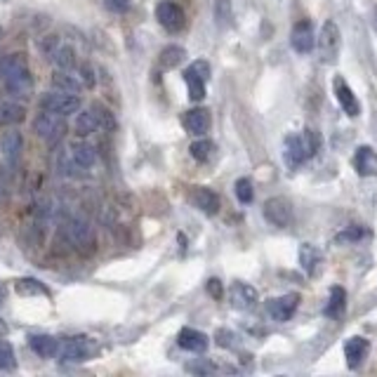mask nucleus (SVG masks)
Instances as JSON below:
<instances>
[{
	"label": "nucleus",
	"mask_w": 377,
	"mask_h": 377,
	"mask_svg": "<svg viewBox=\"0 0 377 377\" xmlns=\"http://www.w3.org/2000/svg\"><path fill=\"white\" fill-rule=\"evenodd\" d=\"M321 262H323V255L316 245L311 243H302L300 248V267L307 271V276H316L321 269Z\"/></svg>",
	"instance_id": "21"
},
{
	"label": "nucleus",
	"mask_w": 377,
	"mask_h": 377,
	"mask_svg": "<svg viewBox=\"0 0 377 377\" xmlns=\"http://www.w3.org/2000/svg\"><path fill=\"white\" fill-rule=\"evenodd\" d=\"M10 187H12V179H10V165L0 163V201L8 199Z\"/></svg>",
	"instance_id": "37"
},
{
	"label": "nucleus",
	"mask_w": 377,
	"mask_h": 377,
	"mask_svg": "<svg viewBox=\"0 0 377 377\" xmlns=\"http://www.w3.org/2000/svg\"><path fill=\"white\" fill-rule=\"evenodd\" d=\"M215 17H217V24H229V20H231L229 0H217V5H215Z\"/></svg>",
	"instance_id": "39"
},
{
	"label": "nucleus",
	"mask_w": 377,
	"mask_h": 377,
	"mask_svg": "<svg viewBox=\"0 0 377 377\" xmlns=\"http://www.w3.org/2000/svg\"><path fill=\"white\" fill-rule=\"evenodd\" d=\"M332 88H335V97H337V102H339V107H342L344 114L351 116V118H356V116L361 114V104H358L356 95L347 85V80H344L342 76H335V80H332Z\"/></svg>",
	"instance_id": "12"
},
{
	"label": "nucleus",
	"mask_w": 377,
	"mask_h": 377,
	"mask_svg": "<svg viewBox=\"0 0 377 377\" xmlns=\"http://www.w3.org/2000/svg\"><path fill=\"white\" fill-rule=\"evenodd\" d=\"M290 45H293L295 52L300 54H309L316 45V36H314V26L311 22H298L293 26V33H290Z\"/></svg>",
	"instance_id": "10"
},
{
	"label": "nucleus",
	"mask_w": 377,
	"mask_h": 377,
	"mask_svg": "<svg viewBox=\"0 0 377 377\" xmlns=\"http://www.w3.org/2000/svg\"><path fill=\"white\" fill-rule=\"evenodd\" d=\"M191 158L194 160H199V163H206V160L213 158V153H215V144L210 139H199V141H194L191 144Z\"/></svg>",
	"instance_id": "31"
},
{
	"label": "nucleus",
	"mask_w": 377,
	"mask_h": 377,
	"mask_svg": "<svg viewBox=\"0 0 377 377\" xmlns=\"http://www.w3.org/2000/svg\"><path fill=\"white\" fill-rule=\"evenodd\" d=\"M20 66H26V57H24V54H8V57H0V80L8 76L10 71L20 69Z\"/></svg>",
	"instance_id": "33"
},
{
	"label": "nucleus",
	"mask_w": 377,
	"mask_h": 377,
	"mask_svg": "<svg viewBox=\"0 0 377 377\" xmlns=\"http://www.w3.org/2000/svg\"><path fill=\"white\" fill-rule=\"evenodd\" d=\"M95 111H97V116H100V125L102 128H107V130H114L116 128L114 116H111V111L107 107H102V104H95Z\"/></svg>",
	"instance_id": "38"
},
{
	"label": "nucleus",
	"mask_w": 377,
	"mask_h": 377,
	"mask_svg": "<svg viewBox=\"0 0 377 377\" xmlns=\"http://www.w3.org/2000/svg\"><path fill=\"white\" fill-rule=\"evenodd\" d=\"M229 300H231V305L240 309V311H248V309L257 305V290L248 286V283L236 281L231 286V290H229Z\"/></svg>",
	"instance_id": "15"
},
{
	"label": "nucleus",
	"mask_w": 377,
	"mask_h": 377,
	"mask_svg": "<svg viewBox=\"0 0 377 377\" xmlns=\"http://www.w3.org/2000/svg\"><path fill=\"white\" fill-rule=\"evenodd\" d=\"M29 344H31V349L43 358H52V356H57V351H59V342L50 335H33V337H29Z\"/></svg>",
	"instance_id": "25"
},
{
	"label": "nucleus",
	"mask_w": 377,
	"mask_h": 377,
	"mask_svg": "<svg viewBox=\"0 0 377 377\" xmlns=\"http://www.w3.org/2000/svg\"><path fill=\"white\" fill-rule=\"evenodd\" d=\"M298 305H300V295L298 293H288L283 295V298H276V300H269L267 305V311L269 316L274 321H290L293 318V314L298 311Z\"/></svg>",
	"instance_id": "11"
},
{
	"label": "nucleus",
	"mask_w": 377,
	"mask_h": 377,
	"mask_svg": "<svg viewBox=\"0 0 377 377\" xmlns=\"http://www.w3.org/2000/svg\"><path fill=\"white\" fill-rule=\"evenodd\" d=\"M104 8L109 12H116V15H123L130 8V0H104Z\"/></svg>",
	"instance_id": "40"
},
{
	"label": "nucleus",
	"mask_w": 377,
	"mask_h": 377,
	"mask_svg": "<svg viewBox=\"0 0 377 377\" xmlns=\"http://www.w3.org/2000/svg\"><path fill=\"white\" fill-rule=\"evenodd\" d=\"M354 170L358 177L377 175V153L370 146H358L354 153Z\"/></svg>",
	"instance_id": "19"
},
{
	"label": "nucleus",
	"mask_w": 377,
	"mask_h": 377,
	"mask_svg": "<svg viewBox=\"0 0 377 377\" xmlns=\"http://www.w3.org/2000/svg\"><path fill=\"white\" fill-rule=\"evenodd\" d=\"M26 118V109L20 102H0V125H17Z\"/></svg>",
	"instance_id": "24"
},
{
	"label": "nucleus",
	"mask_w": 377,
	"mask_h": 377,
	"mask_svg": "<svg viewBox=\"0 0 377 377\" xmlns=\"http://www.w3.org/2000/svg\"><path fill=\"white\" fill-rule=\"evenodd\" d=\"M69 156L73 165H76V170H90L97 160V149L90 141H76V144H71Z\"/></svg>",
	"instance_id": "18"
},
{
	"label": "nucleus",
	"mask_w": 377,
	"mask_h": 377,
	"mask_svg": "<svg viewBox=\"0 0 377 377\" xmlns=\"http://www.w3.org/2000/svg\"><path fill=\"white\" fill-rule=\"evenodd\" d=\"M5 80V90L12 97H20V100H26V97L33 92V76H31L29 66H20V69L10 71Z\"/></svg>",
	"instance_id": "8"
},
{
	"label": "nucleus",
	"mask_w": 377,
	"mask_h": 377,
	"mask_svg": "<svg viewBox=\"0 0 377 377\" xmlns=\"http://www.w3.org/2000/svg\"><path fill=\"white\" fill-rule=\"evenodd\" d=\"M300 141H302V149H305L307 160L311 158V156H316L318 149H321V134L316 132V130H311V128L302 130V132H300Z\"/></svg>",
	"instance_id": "29"
},
{
	"label": "nucleus",
	"mask_w": 377,
	"mask_h": 377,
	"mask_svg": "<svg viewBox=\"0 0 377 377\" xmlns=\"http://www.w3.org/2000/svg\"><path fill=\"white\" fill-rule=\"evenodd\" d=\"M52 83H54V88L57 90H64V92H71V95H78L80 88H83V83L73 76L71 71H57L54 73V78H52Z\"/></svg>",
	"instance_id": "28"
},
{
	"label": "nucleus",
	"mask_w": 377,
	"mask_h": 377,
	"mask_svg": "<svg viewBox=\"0 0 377 377\" xmlns=\"http://www.w3.org/2000/svg\"><path fill=\"white\" fill-rule=\"evenodd\" d=\"M40 109L52 111V114H59V116H69L80 109V100L78 95H71V92H64V90L47 92L40 100Z\"/></svg>",
	"instance_id": "4"
},
{
	"label": "nucleus",
	"mask_w": 377,
	"mask_h": 377,
	"mask_svg": "<svg viewBox=\"0 0 377 377\" xmlns=\"http://www.w3.org/2000/svg\"><path fill=\"white\" fill-rule=\"evenodd\" d=\"M5 295H8V290H5V286H3V281H0V305H3V300H5Z\"/></svg>",
	"instance_id": "45"
},
{
	"label": "nucleus",
	"mask_w": 377,
	"mask_h": 377,
	"mask_svg": "<svg viewBox=\"0 0 377 377\" xmlns=\"http://www.w3.org/2000/svg\"><path fill=\"white\" fill-rule=\"evenodd\" d=\"M233 191H236V199L240 203H252V199H255V191H252V182L250 179H238L236 187H233Z\"/></svg>",
	"instance_id": "35"
},
{
	"label": "nucleus",
	"mask_w": 377,
	"mask_h": 377,
	"mask_svg": "<svg viewBox=\"0 0 377 377\" xmlns=\"http://www.w3.org/2000/svg\"><path fill=\"white\" fill-rule=\"evenodd\" d=\"M92 351H95V342H92L90 337H69L64 344H59V358L66 363H80V361H88L92 356Z\"/></svg>",
	"instance_id": "5"
},
{
	"label": "nucleus",
	"mask_w": 377,
	"mask_h": 377,
	"mask_svg": "<svg viewBox=\"0 0 377 377\" xmlns=\"http://www.w3.org/2000/svg\"><path fill=\"white\" fill-rule=\"evenodd\" d=\"M206 288H208L210 298H215V300H220V298H222V281H220V278H210Z\"/></svg>",
	"instance_id": "43"
},
{
	"label": "nucleus",
	"mask_w": 377,
	"mask_h": 377,
	"mask_svg": "<svg viewBox=\"0 0 377 377\" xmlns=\"http://www.w3.org/2000/svg\"><path fill=\"white\" fill-rule=\"evenodd\" d=\"M368 351H370V344L366 337H349L347 344H344V358H347L349 370H356L361 366V363L366 361Z\"/></svg>",
	"instance_id": "16"
},
{
	"label": "nucleus",
	"mask_w": 377,
	"mask_h": 377,
	"mask_svg": "<svg viewBox=\"0 0 377 377\" xmlns=\"http://www.w3.org/2000/svg\"><path fill=\"white\" fill-rule=\"evenodd\" d=\"M184 47H179V45H168V47H163L158 54V66L163 71H172V69H177L179 64H182V59H184Z\"/></svg>",
	"instance_id": "26"
},
{
	"label": "nucleus",
	"mask_w": 377,
	"mask_h": 377,
	"mask_svg": "<svg viewBox=\"0 0 377 377\" xmlns=\"http://www.w3.org/2000/svg\"><path fill=\"white\" fill-rule=\"evenodd\" d=\"M156 20L165 31L170 33H177V31L184 29V10L179 8L177 3H170V0H163V3L156 5Z\"/></svg>",
	"instance_id": "9"
},
{
	"label": "nucleus",
	"mask_w": 377,
	"mask_h": 377,
	"mask_svg": "<svg viewBox=\"0 0 377 377\" xmlns=\"http://www.w3.org/2000/svg\"><path fill=\"white\" fill-rule=\"evenodd\" d=\"M33 226H36V233H38V240L45 236V229L50 224V203H38L36 208V215H33Z\"/></svg>",
	"instance_id": "32"
},
{
	"label": "nucleus",
	"mask_w": 377,
	"mask_h": 377,
	"mask_svg": "<svg viewBox=\"0 0 377 377\" xmlns=\"http://www.w3.org/2000/svg\"><path fill=\"white\" fill-rule=\"evenodd\" d=\"M339 29H337V24L332 22V20H328L323 26H321V36H318V54H321V59L325 61V64H332V61L337 59V54H339Z\"/></svg>",
	"instance_id": "6"
},
{
	"label": "nucleus",
	"mask_w": 377,
	"mask_h": 377,
	"mask_svg": "<svg viewBox=\"0 0 377 377\" xmlns=\"http://www.w3.org/2000/svg\"><path fill=\"white\" fill-rule=\"evenodd\" d=\"M61 231H64V236L69 238V243L76 248L78 252H83V255H88V252L95 250V231H92L90 222L83 220V217H71L66 222L64 226H61Z\"/></svg>",
	"instance_id": "1"
},
{
	"label": "nucleus",
	"mask_w": 377,
	"mask_h": 377,
	"mask_svg": "<svg viewBox=\"0 0 377 377\" xmlns=\"http://www.w3.org/2000/svg\"><path fill=\"white\" fill-rule=\"evenodd\" d=\"M17 366V358H15V349H12L10 342L0 339V370H12Z\"/></svg>",
	"instance_id": "34"
},
{
	"label": "nucleus",
	"mask_w": 377,
	"mask_h": 377,
	"mask_svg": "<svg viewBox=\"0 0 377 377\" xmlns=\"http://www.w3.org/2000/svg\"><path fill=\"white\" fill-rule=\"evenodd\" d=\"M0 33H3V29H0Z\"/></svg>",
	"instance_id": "46"
},
{
	"label": "nucleus",
	"mask_w": 377,
	"mask_h": 377,
	"mask_svg": "<svg viewBox=\"0 0 377 377\" xmlns=\"http://www.w3.org/2000/svg\"><path fill=\"white\" fill-rule=\"evenodd\" d=\"M283 158H286L288 168L295 170L300 168L302 163H307L305 149H302V141H300V132L298 134H288L286 137V149H283Z\"/></svg>",
	"instance_id": "20"
},
{
	"label": "nucleus",
	"mask_w": 377,
	"mask_h": 377,
	"mask_svg": "<svg viewBox=\"0 0 377 377\" xmlns=\"http://www.w3.org/2000/svg\"><path fill=\"white\" fill-rule=\"evenodd\" d=\"M264 213V220L269 222V224H274L278 229H286L293 224V206H290L288 199H283V196H274V199H269L264 203L262 208Z\"/></svg>",
	"instance_id": "7"
},
{
	"label": "nucleus",
	"mask_w": 377,
	"mask_h": 377,
	"mask_svg": "<svg viewBox=\"0 0 377 377\" xmlns=\"http://www.w3.org/2000/svg\"><path fill=\"white\" fill-rule=\"evenodd\" d=\"M363 238V229L361 226H347L344 231H339L335 240L337 243H358Z\"/></svg>",
	"instance_id": "36"
},
{
	"label": "nucleus",
	"mask_w": 377,
	"mask_h": 377,
	"mask_svg": "<svg viewBox=\"0 0 377 377\" xmlns=\"http://www.w3.org/2000/svg\"><path fill=\"white\" fill-rule=\"evenodd\" d=\"M33 128H36V132H38V137L45 139L50 146L57 144L59 139H64V134H66L64 116L52 114V111H43L38 118L33 121Z\"/></svg>",
	"instance_id": "2"
},
{
	"label": "nucleus",
	"mask_w": 377,
	"mask_h": 377,
	"mask_svg": "<svg viewBox=\"0 0 377 377\" xmlns=\"http://www.w3.org/2000/svg\"><path fill=\"white\" fill-rule=\"evenodd\" d=\"M189 201L194 208H199L206 215H217L220 213V196L208 187H194L189 194Z\"/></svg>",
	"instance_id": "13"
},
{
	"label": "nucleus",
	"mask_w": 377,
	"mask_h": 377,
	"mask_svg": "<svg viewBox=\"0 0 377 377\" xmlns=\"http://www.w3.org/2000/svg\"><path fill=\"white\" fill-rule=\"evenodd\" d=\"M8 335V323L5 321H0V337H5Z\"/></svg>",
	"instance_id": "44"
},
{
	"label": "nucleus",
	"mask_w": 377,
	"mask_h": 377,
	"mask_svg": "<svg viewBox=\"0 0 377 377\" xmlns=\"http://www.w3.org/2000/svg\"><path fill=\"white\" fill-rule=\"evenodd\" d=\"M182 125L187 128V132L196 134V137H203L208 132L210 125H213V118H210V111L208 109H191L182 116Z\"/></svg>",
	"instance_id": "14"
},
{
	"label": "nucleus",
	"mask_w": 377,
	"mask_h": 377,
	"mask_svg": "<svg viewBox=\"0 0 377 377\" xmlns=\"http://www.w3.org/2000/svg\"><path fill=\"white\" fill-rule=\"evenodd\" d=\"M100 128H102V125H100V116H97L95 107L88 109V111H83V114H78V118H76V132L80 134V137H88V134L97 132Z\"/></svg>",
	"instance_id": "27"
},
{
	"label": "nucleus",
	"mask_w": 377,
	"mask_h": 377,
	"mask_svg": "<svg viewBox=\"0 0 377 377\" xmlns=\"http://www.w3.org/2000/svg\"><path fill=\"white\" fill-rule=\"evenodd\" d=\"M344 309H347V290L339 286H332L330 300H328L323 314L328 318H339V316H344Z\"/></svg>",
	"instance_id": "23"
},
{
	"label": "nucleus",
	"mask_w": 377,
	"mask_h": 377,
	"mask_svg": "<svg viewBox=\"0 0 377 377\" xmlns=\"http://www.w3.org/2000/svg\"><path fill=\"white\" fill-rule=\"evenodd\" d=\"M187 370L189 373H199V375H210V373H215V366L208 361H199V363H189Z\"/></svg>",
	"instance_id": "41"
},
{
	"label": "nucleus",
	"mask_w": 377,
	"mask_h": 377,
	"mask_svg": "<svg viewBox=\"0 0 377 377\" xmlns=\"http://www.w3.org/2000/svg\"><path fill=\"white\" fill-rule=\"evenodd\" d=\"M210 78V64L206 59H196L194 64L187 66L184 71V83L189 88V97L194 102H201L206 97V83Z\"/></svg>",
	"instance_id": "3"
},
{
	"label": "nucleus",
	"mask_w": 377,
	"mask_h": 377,
	"mask_svg": "<svg viewBox=\"0 0 377 377\" xmlns=\"http://www.w3.org/2000/svg\"><path fill=\"white\" fill-rule=\"evenodd\" d=\"M215 337H217L220 347H233V344H236V342H233L236 337H233V332H229V330H217V335H215Z\"/></svg>",
	"instance_id": "42"
},
{
	"label": "nucleus",
	"mask_w": 377,
	"mask_h": 377,
	"mask_svg": "<svg viewBox=\"0 0 377 377\" xmlns=\"http://www.w3.org/2000/svg\"><path fill=\"white\" fill-rule=\"evenodd\" d=\"M177 344L187 351H194V354H203L208 349V335L201 330H194V328H182L177 335Z\"/></svg>",
	"instance_id": "17"
},
{
	"label": "nucleus",
	"mask_w": 377,
	"mask_h": 377,
	"mask_svg": "<svg viewBox=\"0 0 377 377\" xmlns=\"http://www.w3.org/2000/svg\"><path fill=\"white\" fill-rule=\"evenodd\" d=\"M22 151V132L20 130H8V132L0 137V153L8 163H15L20 158Z\"/></svg>",
	"instance_id": "22"
},
{
	"label": "nucleus",
	"mask_w": 377,
	"mask_h": 377,
	"mask_svg": "<svg viewBox=\"0 0 377 377\" xmlns=\"http://www.w3.org/2000/svg\"><path fill=\"white\" fill-rule=\"evenodd\" d=\"M15 290L20 295H43V298H47L50 295V290H47L45 286H43L40 281H36V278H22V281H17V286Z\"/></svg>",
	"instance_id": "30"
}]
</instances>
